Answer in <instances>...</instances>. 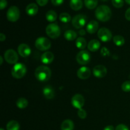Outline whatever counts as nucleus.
I'll list each match as a JSON object with an SVG mask.
<instances>
[{
  "label": "nucleus",
  "mask_w": 130,
  "mask_h": 130,
  "mask_svg": "<svg viewBox=\"0 0 130 130\" xmlns=\"http://www.w3.org/2000/svg\"><path fill=\"white\" fill-rule=\"evenodd\" d=\"M77 115H78L79 118L80 119H84L87 117V113H86V110L83 109H79L78 112H77Z\"/></svg>",
  "instance_id": "nucleus-32"
},
{
  "label": "nucleus",
  "mask_w": 130,
  "mask_h": 130,
  "mask_svg": "<svg viewBox=\"0 0 130 130\" xmlns=\"http://www.w3.org/2000/svg\"><path fill=\"white\" fill-rule=\"evenodd\" d=\"M36 78L39 81H48L52 76V71L49 67L45 66H41L37 67L34 72Z\"/></svg>",
  "instance_id": "nucleus-1"
},
{
  "label": "nucleus",
  "mask_w": 130,
  "mask_h": 130,
  "mask_svg": "<svg viewBox=\"0 0 130 130\" xmlns=\"http://www.w3.org/2000/svg\"><path fill=\"white\" fill-rule=\"evenodd\" d=\"M98 37L102 41L108 42L111 40L112 34L109 29L102 27L98 30Z\"/></svg>",
  "instance_id": "nucleus-10"
},
{
  "label": "nucleus",
  "mask_w": 130,
  "mask_h": 130,
  "mask_svg": "<svg viewBox=\"0 0 130 130\" xmlns=\"http://www.w3.org/2000/svg\"><path fill=\"white\" fill-rule=\"evenodd\" d=\"M77 76L81 79H86L91 76V70L87 67H81L77 71Z\"/></svg>",
  "instance_id": "nucleus-14"
},
{
  "label": "nucleus",
  "mask_w": 130,
  "mask_h": 130,
  "mask_svg": "<svg viewBox=\"0 0 130 130\" xmlns=\"http://www.w3.org/2000/svg\"><path fill=\"white\" fill-rule=\"evenodd\" d=\"M104 130H114V128L113 126L109 125L105 127V128L104 129Z\"/></svg>",
  "instance_id": "nucleus-40"
},
{
  "label": "nucleus",
  "mask_w": 130,
  "mask_h": 130,
  "mask_svg": "<svg viewBox=\"0 0 130 130\" xmlns=\"http://www.w3.org/2000/svg\"><path fill=\"white\" fill-rule=\"evenodd\" d=\"M25 11L29 16H34L38 11V6L36 3H30L27 6Z\"/></svg>",
  "instance_id": "nucleus-18"
},
{
  "label": "nucleus",
  "mask_w": 130,
  "mask_h": 130,
  "mask_svg": "<svg viewBox=\"0 0 130 130\" xmlns=\"http://www.w3.org/2000/svg\"><path fill=\"white\" fill-rule=\"evenodd\" d=\"M5 39H6V36H5V34H3V33H1L0 34V41H4Z\"/></svg>",
  "instance_id": "nucleus-39"
},
{
  "label": "nucleus",
  "mask_w": 130,
  "mask_h": 130,
  "mask_svg": "<svg viewBox=\"0 0 130 130\" xmlns=\"http://www.w3.org/2000/svg\"><path fill=\"white\" fill-rule=\"evenodd\" d=\"M46 34L52 39H56L60 35V29L56 24H50L47 25L46 28Z\"/></svg>",
  "instance_id": "nucleus-5"
},
{
  "label": "nucleus",
  "mask_w": 130,
  "mask_h": 130,
  "mask_svg": "<svg viewBox=\"0 0 130 130\" xmlns=\"http://www.w3.org/2000/svg\"><path fill=\"white\" fill-rule=\"evenodd\" d=\"M91 60V55L88 51L81 50L76 55V61L80 65L88 64Z\"/></svg>",
  "instance_id": "nucleus-7"
},
{
  "label": "nucleus",
  "mask_w": 130,
  "mask_h": 130,
  "mask_svg": "<svg viewBox=\"0 0 130 130\" xmlns=\"http://www.w3.org/2000/svg\"><path fill=\"white\" fill-rule=\"evenodd\" d=\"M4 58L6 62L10 64H16L17 61L19 60V55L13 49L7 50L5 52Z\"/></svg>",
  "instance_id": "nucleus-9"
},
{
  "label": "nucleus",
  "mask_w": 130,
  "mask_h": 130,
  "mask_svg": "<svg viewBox=\"0 0 130 130\" xmlns=\"http://www.w3.org/2000/svg\"><path fill=\"white\" fill-rule=\"evenodd\" d=\"M85 5L90 10L95 8L98 5V0H85Z\"/></svg>",
  "instance_id": "nucleus-28"
},
{
  "label": "nucleus",
  "mask_w": 130,
  "mask_h": 130,
  "mask_svg": "<svg viewBox=\"0 0 130 130\" xmlns=\"http://www.w3.org/2000/svg\"><path fill=\"white\" fill-rule=\"evenodd\" d=\"M43 95L44 97L47 99H52L54 98L55 95V92L54 89L53 87H52L50 85L45 86L43 89Z\"/></svg>",
  "instance_id": "nucleus-17"
},
{
  "label": "nucleus",
  "mask_w": 130,
  "mask_h": 130,
  "mask_svg": "<svg viewBox=\"0 0 130 130\" xmlns=\"http://www.w3.org/2000/svg\"><path fill=\"white\" fill-rule=\"evenodd\" d=\"M125 18L126 20L130 21V8L128 9L125 12Z\"/></svg>",
  "instance_id": "nucleus-38"
},
{
  "label": "nucleus",
  "mask_w": 130,
  "mask_h": 130,
  "mask_svg": "<svg viewBox=\"0 0 130 130\" xmlns=\"http://www.w3.org/2000/svg\"><path fill=\"white\" fill-rule=\"evenodd\" d=\"M121 89L124 92H130V81H126L121 85Z\"/></svg>",
  "instance_id": "nucleus-30"
},
{
  "label": "nucleus",
  "mask_w": 130,
  "mask_h": 130,
  "mask_svg": "<svg viewBox=\"0 0 130 130\" xmlns=\"http://www.w3.org/2000/svg\"><path fill=\"white\" fill-rule=\"evenodd\" d=\"M111 10L107 5H100L96 8L95 10V17L100 21H109L111 18Z\"/></svg>",
  "instance_id": "nucleus-2"
},
{
  "label": "nucleus",
  "mask_w": 130,
  "mask_h": 130,
  "mask_svg": "<svg viewBox=\"0 0 130 130\" xmlns=\"http://www.w3.org/2000/svg\"><path fill=\"white\" fill-rule=\"evenodd\" d=\"M3 62V58L2 56H0V65H2Z\"/></svg>",
  "instance_id": "nucleus-42"
},
{
  "label": "nucleus",
  "mask_w": 130,
  "mask_h": 130,
  "mask_svg": "<svg viewBox=\"0 0 130 130\" xmlns=\"http://www.w3.org/2000/svg\"><path fill=\"white\" fill-rule=\"evenodd\" d=\"M87 22V17L83 14H78L73 17L72 19V25L76 29H81L85 26Z\"/></svg>",
  "instance_id": "nucleus-8"
},
{
  "label": "nucleus",
  "mask_w": 130,
  "mask_h": 130,
  "mask_svg": "<svg viewBox=\"0 0 130 130\" xmlns=\"http://www.w3.org/2000/svg\"><path fill=\"white\" fill-rule=\"evenodd\" d=\"M18 53L21 57H27L31 53V49L29 45L25 43H22L18 47Z\"/></svg>",
  "instance_id": "nucleus-13"
},
{
  "label": "nucleus",
  "mask_w": 130,
  "mask_h": 130,
  "mask_svg": "<svg viewBox=\"0 0 130 130\" xmlns=\"http://www.w3.org/2000/svg\"><path fill=\"white\" fill-rule=\"evenodd\" d=\"M93 74L94 76L98 78L104 77L107 74V69L103 65H98L96 66L93 69Z\"/></svg>",
  "instance_id": "nucleus-12"
},
{
  "label": "nucleus",
  "mask_w": 130,
  "mask_h": 130,
  "mask_svg": "<svg viewBox=\"0 0 130 130\" xmlns=\"http://www.w3.org/2000/svg\"><path fill=\"white\" fill-rule=\"evenodd\" d=\"M37 2V3L41 6H44L48 3V0H36Z\"/></svg>",
  "instance_id": "nucleus-35"
},
{
  "label": "nucleus",
  "mask_w": 130,
  "mask_h": 130,
  "mask_svg": "<svg viewBox=\"0 0 130 130\" xmlns=\"http://www.w3.org/2000/svg\"><path fill=\"white\" fill-rule=\"evenodd\" d=\"M83 3L82 0H71L70 1V6L71 8L75 11H77L82 8Z\"/></svg>",
  "instance_id": "nucleus-21"
},
{
  "label": "nucleus",
  "mask_w": 130,
  "mask_h": 130,
  "mask_svg": "<svg viewBox=\"0 0 130 130\" xmlns=\"http://www.w3.org/2000/svg\"><path fill=\"white\" fill-rule=\"evenodd\" d=\"M79 34L81 36H84L86 34V31L84 29H81V30H79Z\"/></svg>",
  "instance_id": "nucleus-41"
},
{
  "label": "nucleus",
  "mask_w": 130,
  "mask_h": 130,
  "mask_svg": "<svg viewBox=\"0 0 130 130\" xmlns=\"http://www.w3.org/2000/svg\"><path fill=\"white\" fill-rule=\"evenodd\" d=\"M6 129L7 130H19L20 129V124L16 121H10L6 124Z\"/></svg>",
  "instance_id": "nucleus-25"
},
{
  "label": "nucleus",
  "mask_w": 130,
  "mask_h": 130,
  "mask_svg": "<svg viewBox=\"0 0 130 130\" xmlns=\"http://www.w3.org/2000/svg\"><path fill=\"white\" fill-rule=\"evenodd\" d=\"M57 14L54 10H49L46 13V19L48 22H53L57 20Z\"/></svg>",
  "instance_id": "nucleus-24"
},
{
  "label": "nucleus",
  "mask_w": 130,
  "mask_h": 130,
  "mask_svg": "<svg viewBox=\"0 0 130 130\" xmlns=\"http://www.w3.org/2000/svg\"><path fill=\"white\" fill-rule=\"evenodd\" d=\"M76 45L77 48L80 50H83L86 48V45H87V43H86V40L83 37H79V38H77L76 41Z\"/></svg>",
  "instance_id": "nucleus-23"
},
{
  "label": "nucleus",
  "mask_w": 130,
  "mask_h": 130,
  "mask_svg": "<svg viewBox=\"0 0 130 130\" xmlns=\"http://www.w3.org/2000/svg\"><path fill=\"white\" fill-rule=\"evenodd\" d=\"M60 128L61 130H73L74 128V124L72 120L66 119L62 122Z\"/></svg>",
  "instance_id": "nucleus-20"
},
{
  "label": "nucleus",
  "mask_w": 130,
  "mask_h": 130,
  "mask_svg": "<svg viewBox=\"0 0 130 130\" xmlns=\"http://www.w3.org/2000/svg\"><path fill=\"white\" fill-rule=\"evenodd\" d=\"M27 72V68L24 64L22 63H18L15 64L11 69V75L14 78H22Z\"/></svg>",
  "instance_id": "nucleus-3"
},
{
  "label": "nucleus",
  "mask_w": 130,
  "mask_h": 130,
  "mask_svg": "<svg viewBox=\"0 0 130 130\" xmlns=\"http://www.w3.org/2000/svg\"><path fill=\"white\" fill-rule=\"evenodd\" d=\"M100 48V43L99 41L96 40V39L91 40L88 44V48L89 50L92 52H96L97 50H99Z\"/></svg>",
  "instance_id": "nucleus-19"
},
{
  "label": "nucleus",
  "mask_w": 130,
  "mask_h": 130,
  "mask_svg": "<svg viewBox=\"0 0 130 130\" xmlns=\"http://www.w3.org/2000/svg\"><path fill=\"white\" fill-rule=\"evenodd\" d=\"M77 33L74 30H67L64 33V38L66 40L71 41H74L77 38Z\"/></svg>",
  "instance_id": "nucleus-22"
},
{
  "label": "nucleus",
  "mask_w": 130,
  "mask_h": 130,
  "mask_svg": "<svg viewBox=\"0 0 130 130\" xmlns=\"http://www.w3.org/2000/svg\"><path fill=\"white\" fill-rule=\"evenodd\" d=\"M52 43L49 39L44 37H41L36 40L35 46L38 50L40 51L48 50L51 48Z\"/></svg>",
  "instance_id": "nucleus-4"
},
{
  "label": "nucleus",
  "mask_w": 130,
  "mask_h": 130,
  "mask_svg": "<svg viewBox=\"0 0 130 130\" xmlns=\"http://www.w3.org/2000/svg\"><path fill=\"white\" fill-rule=\"evenodd\" d=\"M64 0H51L52 4L55 6H59V5H62L63 3Z\"/></svg>",
  "instance_id": "nucleus-37"
},
{
  "label": "nucleus",
  "mask_w": 130,
  "mask_h": 130,
  "mask_svg": "<svg viewBox=\"0 0 130 130\" xmlns=\"http://www.w3.org/2000/svg\"><path fill=\"white\" fill-rule=\"evenodd\" d=\"M115 130H129L128 127L127 126H126L125 124H120L119 125H118L116 128Z\"/></svg>",
  "instance_id": "nucleus-34"
},
{
  "label": "nucleus",
  "mask_w": 130,
  "mask_h": 130,
  "mask_svg": "<svg viewBox=\"0 0 130 130\" xmlns=\"http://www.w3.org/2000/svg\"><path fill=\"white\" fill-rule=\"evenodd\" d=\"M59 19L63 23H68L71 20V17L68 13L63 12L60 15Z\"/></svg>",
  "instance_id": "nucleus-29"
},
{
  "label": "nucleus",
  "mask_w": 130,
  "mask_h": 130,
  "mask_svg": "<svg viewBox=\"0 0 130 130\" xmlns=\"http://www.w3.org/2000/svg\"><path fill=\"white\" fill-rule=\"evenodd\" d=\"M16 105L17 106V107L19 108V109H25V108H26L27 107L28 101L27 99H24V98H20L17 101Z\"/></svg>",
  "instance_id": "nucleus-27"
},
{
  "label": "nucleus",
  "mask_w": 130,
  "mask_h": 130,
  "mask_svg": "<svg viewBox=\"0 0 130 130\" xmlns=\"http://www.w3.org/2000/svg\"><path fill=\"white\" fill-rule=\"evenodd\" d=\"M113 41L116 46H121L124 45V44L125 43V39L122 36L116 35L113 38Z\"/></svg>",
  "instance_id": "nucleus-26"
},
{
  "label": "nucleus",
  "mask_w": 130,
  "mask_h": 130,
  "mask_svg": "<svg viewBox=\"0 0 130 130\" xmlns=\"http://www.w3.org/2000/svg\"><path fill=\"white\" fill-rule=\"evenodd\" d=\"M102 1H108V0H102Z\"/></svg>",
  "instance_id": "nucleus-44"
},
{
  "label": "nucleus",
  "mask_w": 130,
  "mask_h": 130,
  "mask_svg": "<svg viewBox=\"0 0 130 130\" xmlns=\"http://www.w3.org/2000/svg\"><path fill=\"white\" fill-rule=\"evenodd\" d=\"M7 19L10 22H15L17 21L20 17V10L16 6H11L9 8L6 13Z\"/></svg>",
  "instance_id": "nucleus-6"
},
{
  "label": "nucleus",
  "mask_w": 130,
  "mask_h": 130,
  "mask_svg": "<svg viewBox=\"0 0 130 130\" xmlns=\"http://www.w3.org/2000/svg\"><path fill=\"white\" fill-rule=\"evenodd\" d=\"M99 23L96 20H91L86 25V31L89 34H94L99 29Z\"/></svg>",
  "instance_id": "nucleus-16"
},
{
  "label": "nucleus",
  "mask_w": 130,
  "mask_h": 130,
  "mask_svg": "<svg viewBox=\"0 0 130 130\" xmlns=\"http://www.w3.org/2000/svg\"><path fill=\"white\" fill-rule=\"evenodd\" d=\"M41 60L44 64H50L54 60V55L51 52H46L42 55Z\"/></svg>",
  "instance_id": "nucleus-15"
},
{
  "label": "nucleus",
  "mask_w": 130,
  "mask_h": 130,
  "mask_svg": "<svg viewBox=\"0 0 130 130\" xmlns=\"http://www.w3.org/2000/svg\"><path fill=\"white\" fill-rule=\"evenodd\" d=\"M125 1L128 4V5H130V0H125Z\"/></svg>",
  "instance_id": "nucleus-43"
},
{
  "label": "nucleus",
  "mask_w": 130,
  "mask_h": 130,
  "mask_svg": "<svg viewBox=\"0 0 130 130\" xmlns=\"http://www.w3.org/2000/svg\"><path fill=\"white\" fill-rule=\"evenodd\" d=\"M71 104L76 109H81L85 105V99L81 94H76L71 99Z\"/></svg>",
  "instance_id": "nucleus-11"
},
{
  "label": "nucleus",
  "mask_w": 130,
  "mask_h": 130,
  "mask_svg": "<svg viewBox=\"0 0 130 130\" xmlns=\"http://www.w3.org/2000/svg\"><path fill=\"white\" fill-rule=\"evenodd\" d=\"M6 6H7V1L6 0H0V9L1 10L5 8Z\"/></svg>",
  "instance_id": "nucleus-36"
},
{
  "label": "nucleus",
  "mask_w": 130,
  "mask_h": 130,
  "mask_svg": "<svg viewBox=\"0 0 130 130\" xmlns=\"http://www.w3.org/2000/svg\"><path fill=\"white\" fill-rule=\"evenodd\" d=\"M0 130H4V129H3V128H1V129H0Z\"/></svg>",
  "instance_id": "nucleus-45"
},
{
  "label": "nucleus",
  "mask_w": 130,
  "mask_h": 130,
  "mask_svg": "<svg viewBox=\"0 0 130 130\" xmlns=\"http://www.w3.org/2000/svg\"><path fill=\"white\" fill-rule=\"evenodd\" d=\"M100 53H101L103 57H109L110 55V52H109V50L107 49L105 47H103L101 50V52H100Z\"/></svg>",
  "instance_id": "nucleus-33"
},
{
  "label": "nucleus",
  "mask_w": 130,
  "mask_h": 130,
  "mask_svg": "<svg viewBox=\"0 0 130 130\" xmlns=\"http://www.w3.org/2000/svg\"><path fill=\"white\" fill-rule=\"evenodd\" d=\"M112 3L114 7L120 8L124 5V1L123 0H112Z\"/></svg>",
  "instance_id": "nucleus-31"
}]
</instances>
